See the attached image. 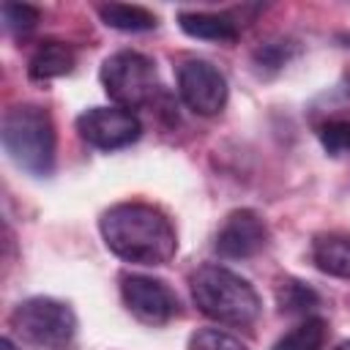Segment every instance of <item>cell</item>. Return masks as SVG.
<instances>
[{
  "mask_svg": "<svg viewBox=\"0 0 350 350\" xmlns=\"http://www.w3.org/2000/svg\"><path fill=\"white\" fill-rule=\"evenodd\" d=\"M8 159L33 178H49L55 172L57 134L52 115L38 104H16L3 115L0 129Z\"/></svg>",
  "mask_w": 350,
  "mask_h": 350,
  "instance_id": "3",
  "label": "cell"
},
{
  "mask_svg": "<svg viewBox=\"0 0 350 350\" xmlns=\"http://www.w3.org/2000/svg\"><path fill=\"white\" fill-rule=\"evenodd\" d=\"M74 63H77L74 49L66 41H55L52 38V41H41L38 49L30 55L27 74L36 82H49V79H57V77L71 74Z\"/></svg>",
  "mask_w": 350,
  "mask_h": 350,
  "instance_id": "11",
  "label": "cell"
},
{
  "mask_svg": "<svg viewBox=\"0 0 350 350\" xmlns=\"http://www.w3.org/2000/svg\"><path fill=\"white\" fill-rule=\"evenodd\" d=\"M0 16H3V27L8 33H30L38 25L41 11L30 3H3Z\"/></svg>",
  "mask_w": 350,
  "mask_h": 350,
  "instance_id": "17",
  "label": "cell"
},
{
  "mask_svg": "<svg viewBox=\"0 0 350 350\" xmlns=\"http://www.w3.org/2000/svg\"><path fill=\"white\" fill-rule=\"evenodd\" d=\"M189 350H249L238 336L221 328H197L189 339Z\"/></svg>",
  "mask_w": 350,
  "mask_h": 350,
  "instance_id": "18",
  "label": "cell"
},
{
  "mask_svg": "<svg viewBox=\"0 0 350 350\" xmlns=\"http://www.w3.org/2000/svg\"><path fill=\"white\" fill-rule=\"evenodd\" d=\"M120 295H123L126 309L145 325H167L172 317L180 314L178 295L167 287V282L153 279V276L123 273Z\"/></svg>",
  "mask_w": 350,
  "mask_h": 350,
  "instance_id": "8",
  "label": "cell"
},
{
  "mask_svg": "<svg viewBox=\"0 0 350 350\" xmlns=\"http://www.w3.org/2000/svg\"><path fill=\"white\" fill-rule=\"evenodd\" d=\"M0 350H16V345H14L8 336H3V339H0Z\"/></svg>",
  "mask_w": 350,
  "mask_h": 350,
  "instance_id": "20",
  "label": "cell"
},
{
  "mask_svg": "<svg viewBox=\"0 0 350 350\" xmlns=\"http://www.w3.org/2000/svg\"><path fill=\"white\" fill-rule=\"evenodd\" d=\"M77 131L96 150H120L139 139L142 123L123 107H90L77 118Z\"/></svg>",
  "mask_w": 350,
  "mask_h": 350,
  "instance_id": "7",
  "label": "cell"
},
{
  "mask_svg": "<svg viewBox=\"0 0 350 350\" xmlns=\"http://www.w3.org/2000/svg\"><path fill=\"white\" fill-rule=\"evenodd\" d=\"M178 25L186 36L213 44H232L241 36V27L227 14H211V11H180Z\"/></svg>",
  "mask_w": 350,
  "mask_h": 350,
  "instance_id": "10",
  "label": "cell"
},
{
  "mask_svg": "<svg viewBox=\"0 0 350 350\" xmlns=\"http://www.w3.org/2000/svg\"><path fill=\"white\" fill-rule=\"evenodd\" d=\"M325 339H328V323L312 314L295 328H290L284 336H279L271 350H323Z\"/></svg>",
  "mask_w": 350,
  "mask_h": 350,
  "instance_id": "14",
  "label": "cell"
},
{
  "mask_svg": "<svg viewBox=\"0 0 350 350\" xmlns=\"http://www.w3.org/2000/svg\"><path fill=\"white\" fill-rule=\"evenodd\" d=\"M107 249L131 265H167L178 252V235L164 211L148 202H118L98 219Z\"/></svg>",
  "mask_w": 350,
  "mask_h": 350,
  "instance_id": "1",
  "label": "cell"
},
{
  "mask_svg": "<svg viewBox=\"0 0 350 350\" xmlns=\"http://www.w3.org/2000/svg\"><path fill=\"white\" fill-rule=\"evenodd\" d=\"M11 328L36 347L66 350L77 334V314L68 304L57 298L33 295L14 306Z\"/></svg>",
  "mask_w": 350,
  "mask_h": 350,
  "instance_id": "4",
  "label": "cell"
},
{
  "mask_svg": "<svg viewBox=\"0 0 350 350\" xmlns=\"http://www.w3.org/2000/svg\"><path fill=\"white\" fill-rule=\"evenodd\" d=\"M189 287H191V298H194L197 309L219 325L246 328L262 312V301H260L257 290L241 273H235L219 262L200 265L191 273Z\"/></svg>",
  "mask_w": 350,
  "mask_h": 350,
  "instance_id": "2",
  "label": "cell"
},
{
  "mask_svg": "<svg viewBox=\"0 0 350 350\" xmlns=\"http://www.w3.org/2000/svg\"><path fill=\"white\" fill-rule=\"evenodd\" d=\"M295 55V44L293 41H268L254 52V63L265 71H279L282 66L290 63V57Z\"/></svg>",
  "mask_w": 350,
  "mask_h": 350,
  "instance_id": "19",
  "label": "cell"
},
{
  "mask_svg": "<svg viewBox=\"0 0 350 350\" xmlns=\"http://www.w3.org/2000/svg\"><path fill=\"white\" fill-rule=\"evenodd\" d=\"M98 16L107 27L123 30V33H145L159 25V16L148 11L145 5H129V3H104L98 5Z\"/></svg>",
  "mask_w": 350,
  "mask_h": 350,
  "instance_id": "13",
  "label": "cell"
},
{
  "mask_svg": "<svg viewBox=\"0 0 350 350\" xmlns=\"http://www.w3.org/2000/svg\"><path fill=\"white\" fill-rule=\"evenodd\" d=\"M312 260L323 273L350 282V235L347 232L317 235L312 241Z\"/></svg>",
  "mask_w": 350,
  "mask_h": 350,
  "instance_id": "12",
  "label": "cell"
},
{
  "mask_svg": "<svg viewBox=\"0 0 350 350\" xmlns=\"http://www.w3.org/2000/svg\"><path fill=\"white\" fill-rule=\"evenodd\" d=\"M98 79L109 101H115V107L123 109H139L150 104L159 93L156 63L137 49H120L109 55L101 63Z\"/></svg>",
  "mask_w": 350,
  "mask_h": 350,
  "instance_id": "5",
  "label": "cell"
},
{
  "mask_svg": "<svg viewBox=\"0 0 350 350\" xmlns=\"http://www.w3.org/2000/svg\"><path fill=\"white\" fill-rule=\"evenodd\" d=\"M334 350H350V342H342L339 347H334Z\"/></svg>",
  "mask_w": 350,
  "mask_h": 350,
  "instance_id": "21",
  "label": "cell"
},
{
  "mask_svg": "<svg viewBox=\"0 0 350 350\" xmlns=\"http://www.w3.org/2000/svg\"><path fill=\"white\" fill-rule=\"evenodd\" d=\"M276 306L284 314H309L320 306V295L312 284L301 279H284L276 287Z\"/></svg>",
  "mask_w": 350,
  "mask_h": 350,
  "instance_id": "15",
  "label": "cell"
},
{
  "mask_svg": "<svg viewBox=\"0 0 350 350\" xmlns=\"http://www.w3.org/2000/svg\"><path fill=\"white\" fill-rule=\"evenodd\" d=\"M345 44H347V46H350V36H345Z\"/></svg>",
  "mask_w": 350,
  "mask_h": 350,
  "instance_id": "22",
  "label": "cell"
},
{
  "mask_svg": "<svg viewBox=\"0 0 350 350\" xmlns=\"http://www.w3.org/2000/svg\"><path fill=\"white\" fill-rule=\"evenodd\" d=\"M227 79L213 63L191 57L178 66V96L194 115H219L227 104Z\"/></svg>",
  "mask_w": 350,
  "mask_h": 350,
  "instance_id": "6",
  "label": "cell"
},
{
  "mask_svg": "<svg viewBox=\"0 0 350 350\" xmlns=\"http://www.w3.org/2000/svg\"><path fill=\"white\" fill-rule=\"evenodd\" d=\"M317 137L328 156H350V120L347 118H331L320 123Z\"/></svg>",
  "mask_w": 350,
  "mask_h": 350,
  "instance_id": "16",
  "label": "cell"
},
{
  "mask_svg": "<svg viewBox=\"0 0 350 350\" xmlns=\"http://www.w3.org/2000/svg\"><path fill=\"white\" fill-rule=\"evenodd\" d=\"M268 238L271 232L265 219L252 208H238L227 213V219L221 221L213 249L224 260H246L262 252L268 246Z\"/></svg>",
  "mask_w": 350,
  "mask_h": 350,
  "instance_id": "9",
  "label": "cell"
}]
</instances>
